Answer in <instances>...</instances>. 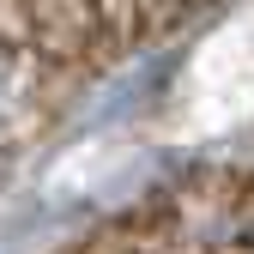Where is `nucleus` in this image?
I'll list each match as a JSON object with an SVG mask.
<instances>
[{
  "label": "nucleus",
  "mask_w": 254,
  "mask_h": 254,
  "mask_svg": "<svg viewBox=\"0 0 254 254\" xmlns=\"http://www.w3.org/2000/svg\"><path fill=\"white\" fill-rule=\"evenodd\" d=\"M200 103L212 115H242L254 109V12L236 18L200 61Z\"/></svg>",
  "instance_id": "f257e3e1"
}]
</instances>
